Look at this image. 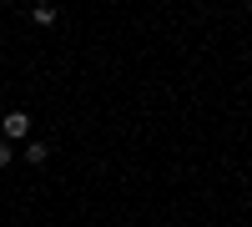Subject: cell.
<instances>
[{"label":"cell","mask_w":252,"mask_h":227,"mask_svg":"<svg viewBox=\"0 0 252 227\" xmlns=\"http://www.w3.org/2000/svg\"><path fill=\"white\" fill-rule=\"evenodd\" d=\"M0 131H5L0 141H26V136H31V116H26V111H10L5 121H0Z\"/></svg>","instance_id":"1"},{"label":"cell","mask_w":252,"mask_h":227,"mask_svg":"<svg viewBox=\"0 0 252 227\" xmlns=\"http://www.w3.org/2000/svg\"><path fill=\"white\" fill-rule=\"evenodd\" d=\"M46 157H51V152L40 147V141H31V147H26V162H31V167H46Z\"/></svg>","instance_id":"2"},{"label":"cell","mask_w":252,"mask_h":227,"mask_svg":"<svg viewBox=\"0 0 252 227\" xmlns=\"http://www.w3.org/2000/svg\"><path fill=\"white\" fill-rule=\"evenodd\" d=\"M0 167H10V141H0Z\"/></svg>","instance_id":"3"}]
</instances>
